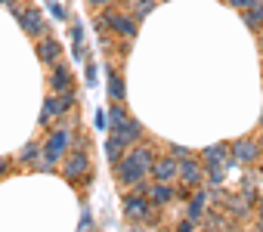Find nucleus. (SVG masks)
Returning a JSON list of instances; mask_svg holds the SVG:
<instances>
[{
  "instance_id": "obj_1",
  "label": "nucleus",
  "mask_w": 263,
  "mask_h": 232,
  "mask_svg": "<svg viewBox=\"0 0 263 232\" xmlns=\"http://www.w3.org/2000/svg\"><path fill=\"white\" fill-rule=\"evenodd\" d=\"M152 164H155V152L146 149V146H140V149L130 152V155H124L115 164V170H118V180L124 186H137L140 180H146L152 173Z\"/></svg>"
},
{
  "instance_id": "obj_2",
  "label": "nucleus",
  "mask_w": 263,
  "mask_h": 232,
  "mask_svg": "<svg viewBox=\"0 0 263 232\" xmlns=\"http://www.w3.org/2000/svg\"><path fill=\"white\" fill-rule=\"evenodd\" d=\"M124 214H127V220L130 223H143V220H149L152 217V198H146V195H130L127 201H124Z\"/></svg>"
},
{
  "instance_id": "obj_3",
  "label": "nucleus",
  "mask_w": 263,
  "mask_h": 232,
  "mask_svg": "<svg viewBox=\"0 0 263 232\" xmlns=\"http://www.w3.org/2000/svg\"><path fill=\"white\" fill-rule=\"evenodd\" d=\"M19 25L25 28V34H31V37H41V34H47L50 28H47V22H44V13L37 10V7H28V10H19Z\"/></svg>"
},
{
  "instance_id": "obj_4",
  "label": "nucleus",
  "mask_w": 263,
  "mask_h": 232,
  "mask_svg": "<svg viewBox=\"0 0 263 232\" xmlns=\"http://www.w3.org/2000/svg\"><path fill=\"white\" fill-rule=\"evenodd\" d=\"M71 102H74V93H71V90H65L62 96H50V99L44 102V111H41V124H50L56 114H65V111L71 108Z\"/></svg>"
},
{
  "instance_id": "obj_5",
  "label": "nucleus",
  "mask_w": 263,
  "mask_h": 232,
  "mask_svg": "<svg viewBox=\"0 0 263 232\" xmlns=\"http://www.w3.org/2000/svg\"><path fill=\"white\" fill-rule=\"evenodd\" d=\"M152 177H155V183H171V180H177V177H180V158H174V155L155 158Z\"/></svg>"
},
{
  "instance_id": "obj_6",
  "label": "nucleus",
  "mask_w": 263,
  "mask_h": 232,
  "mask_svg": "<svg viewBox=\"0 0 263 232\" xmlns=\"http://www.w3.org/2000/svg\"><path fill=\"white\" fill-rule=\"evenodd\" d=\"M68 140H71V133H68V130H53V133H50V140H47V146H44V155H47V161H50V164H56V161L65 155Z\"/></svg>"
},
{
  "instance_id": "obj_7",
  "label": "nucleus",
  "mask_w": 263,
  "mask_h": 232,
  "mask_svg": "<svg viewBox=\"0 0 263 232\" xmlns=\"http://www.w3.org/2000/svg\"><path fill=\"white\" fill-rule=\"evenodd\" d=\"M257 158H260V146H257V143H251V140L232 143V161H235V164H251V161H257Z\"/></svg>"
},
{
  "instance_id": "obj_8",
  "label": "nucleus",
  "mask_w": 263,
  "mask_h": 232,
  "mask_svg": "<svg viewBox=\"0 0 263 232\" xmlns=\"http://www.w3.org/2000/svg\"><path fill=\"white\" fill-rule=\"evenodd\" d=\"M105 25L111 31H118L121 37H137V22L127 19V16H121V13H105Z\"/></svg>"
},
{
  "instance_id": "obj_9",
  "label": "nucleus",
  "mask_w": 263,
  "mask_h": 232,
  "mask_svg": "<svg viewBox=\"0 0 263 232\" xmlns=\"http://www.w3.org/2000/svg\"><path fill=\"white\" fill-rule=\"evenodd\" d=\"M87 170H90V158H87L84 152H71L68 161L62 164V173H65L68 180H78V177H84Z\"/></svg>"
},
{
  "instance_id": "obj_10",
  "label": "nucleus",
  "mask_w": 263,
  "mask_h": 232,
  "mask_svg": "<svg viewBox=\"0 0 263 232\" xmlns=\"http://www.w3.org/2000/svg\"><path fill=\"white\" fill-rule=\"evenodd\" d=\"M180 180H183L186 186H198V183L204 180L201 164H195L192 158H183V161H180Z\"/></svg>"
},
{
  "instance_id": "obj_11",
  "label": "nucleus",
  "mask_w": 263,
  "mask_h": 232,
  "mask_svg": "<svg viewBox=\"0 0 263 232\" xmlns=\"http://www.w3.org/2000/svg\"><path fill=\"white\" fill-rule=\"evenodd\" d=\"M115 133H118V137H121V140L130 146V143H137V140L143 137V124H140L137 118H127V121H124V124L115 130Z\"/></svg>"
},
{
  "instance_id": "obj_12",
  "label": "nucleus",
  "mask_w": 263,
  "mask_h": 232,
  "mask_svg": "<svg viewBox=\"0 0 263 232\" xmlns=\"http://www.w3.org/2000/svg\"><path fill=\"white\" fill-rule=\"evenodd\" d=\"M149 198H152L155 207L171 204V201H174V189H171V183H155V189H149Z\"/></svg>"
},
{
  "instance_id": "obj_13",
  "label": "nucleus",
  "mask_w": 263,
  "mask_h": 232,
  "mask_svg": "<svg viewBox=\"0 0 263 232\" xmlns=\"http://www.w3.org/2000/svg\"><path fill=\"white\" fill-rule=\"evenodd\" d=\"M59 53H62V47H59L56 41H50V37H44V41L37 44V56H41L44 62H56Z\"/></svg>"
},
{
  "instance_id": "obj_14",
  "label": "nucleus",
  "mask_w": 263,
  "mask_h": 232,
  "mask_svg": "<svg viewBox=\"0 0 263 232\" xmlns=\"http://www.w3.org/2000/svg\"><path fill=\"white\" fill-rule=\"evenodd\" d=\"M124 146H127V143H124L118 133H115V137H108V140H105V158H108L111 164H118V161L124 158V155H121V152H124Z\"/></svg>"
},
{
  "instance_id": "obj_15",
  "label": "nucleus",
  "mask_w": 263,
  "mask_h": 232,
  "mask_svg": "<svg viewBox=\"0 0 263 232\" xmlns=\"http://www.w3.org/2000/svg\"><path fill=\"white\" fill-rule=\"evenodd\" d=\"M245 25L248 28H263V0H257V4L251 7V10H245Z\"/></svg>"
},
{
  "instance_id": "obj_16",
  "label": "nucleus",
  "mask_w": 263,
  "mask_h": 232,
  "mask_svg": "<svg viewBox=\"0 0 263 232\" xmlns=\"http://www.w3.org/2000/svg\"><path fill=\"white\" fill-rule=\"evenodd\" d=\"M50 84H53V90H56V93H65V90H68V84H71L68 68H65V65H56V68H53V81H50Z\"/></svg>"
},
{
  "instance_id": "obj_17",
  "label": "nucleus",
  "mask_w": 263,
  "mask_h": 232,
  "mask_svg": "<svg viewBox=\"0 0 263 232\" xmlns=\"http://www.w3.org/2000/svg\"><path fill=\"white\" fill-rule=\"evenodd\" d=\"M108 96L111 99H124V78L118 74V71H108Z\"/></svg>"
},
{
  "instance_id": "obj_18",
  "label": "nucleus",
  "mask_w": 263,
  "mask_h": 232,
  "mask_svg": "<svg viewBox=\"0 0 263 232\" xmlns=\"http://www.w3.org/2000/svg\"><path fill=\"white\" fill-rule=\"evenodd\" d=\"M226 149H229V146H223V143L208 146V149H204V161H208V164H223V161H226Z\"/></svg>"
},
{
  "instance_id": "obj_19",
  "label": "nucleus",
  "mask_w": 263,
  "mask_h": 232,
  "mask_svg": "<svg viewBox=\"0 0 263 232\" xmlns=\"http://www.w3.org/2000/svg\"><path fill=\"white\" fill-rule=\"evenodd\" d=\"M124 121H127V111H124V105H121V102L115 99V105L108 108V124H111V130H118V127H121Z\"/></svg>"
},
{
  "instance_id": "obj_20",
  "label": "nucleus",
  "mask_w": 263,
  "mask_h": 232,
  "mask_svg": "<svg viewBox=\"0 0 263 232\" xmlns=\"http://www.w3.org/2000/svg\"><path fill=\"white\" fill-rule=\"evenodd\" d=\"M186 210H189V217H192V220H198V217H201V210H204V195H195V198L189 201V207H186Z\"/></svg>"
},
{
  "instance_id": "obj_21",
  "label": "nucleus",
  "mask_w": 263,
  "mask_h": 232,
  "mask_svg": "<svg viewBox=\"0 0 263 232\" xmlns=\"http://www.w3.org/2000/svg\"><path fill=\"white\" fill-rule=\"evenodd\" d=\"M208 183L211 186H220L223 183V167L220 164H208Z\"/></svg>"
},
{
  "instance_id": "obj_22",
  "label": "nucleus",
  "mask_w": 263,
  "mask_h": 232,
  "mask_svg": "<svg viewBox=\"0 0 263 232\" xmlns=\"http://www.w3.org/2000/svg\"><path fill=\"white\" fill-rule=\"evenodd\" d=\"M134 7H137V16L146 19V16L152 13V7H155V0H134Z\"/></svg>"
},
{
  "instance_id": "obj_23",
  "label": "nucleus",
  "mask_w": 263,
  "mask_h": 232,
  "mask_svg": "<svg viewBox=\"0 0 263 232\" xmlns=\"http://www.w3.org/2000/svg\"><path fill=\"white\" fill-rule=\"evenodd\" d=\"M37 152H41V146H37V143H28V146L19 152V161H34V158H37Z\"/></svg>"
},
{
  "instance_id": "obj_24",
  "label": "nucleus",
  "mask_w": 263,
  "mask_h": 232,
  "mask_svg": "<svg viewBox=\"0 0 263 232\" xmlns=\"http://www.w3.org/2000/svg\"><path fill=\"white\" fill-rule=\"evenodd\" d=\"M84 74H87V87H96V65L93 62L84 65Z\"/></svg>"
},
{
  "instance_id": "obj_25",
  "label": "nucleus",
  "mask_w": 263,
  "mask_h": 232,
  "mask_svg": "<svg viewBox=\"0 0 263 232\" xmlns=\"http://www.w3.org/2000/svg\"><path fill=\"white\" fill-rule=\"evenodd\" d=\"M171 152H174V158H180V161H183V158H192V152L183 149V146H171Z\"/></svg>"
},
{
  "instance_id": "obj_26",
  "label": "nucleus",
  "mask_w": 263,
  "mask_h": 232,
  "mask_svg": "<svg viewBox=\"0 0 263 232\" xmlns=\"http://www.w3.org/2000/svg\"><path fill=\"white\" fill-rule=\"evenodd\" d=\"M257 0H229V7H238V10H251Z\"/></svg>"
},
{
  "instance_id": "obj_27",
  "label": "nucleus",
  "mask_w": 263,
  "mask_h": 232,
  "mask_svg": "<svg viewBox=\"0 0 263 232\" xmlns=\"http://www.w3.org/2000/svg\"><path fill=\"white\" fill-rule=\"evenodd\" d=\"M50 13H53V19H59V22L65 19V10H62L59 4H50Z\"/></svg>"
},
{
  "instance_id": "obj_28",
  "label": "nucleus",
  "mask_w": 263,
  "mask_h": 232,
  "mask_svg": "<svg viewBox=\"0 0 263 232\" xmlns=\"http://www.w3.org/2000/svg\"><path fill=\"white\" fill-rule=\"evenodd\" d=\"M192 229H195V220H192V217H189V220H183V223H180V232H192Z\"/></svg>"
},
{
  "instance_id": "obj_29",
  "label": "nucleus",
  "mask_w": 263,
  "mask_h": 232,
  "mask_svg": "<svg viewBox=\"0 0 263 232\" xmlns=\"http://www.w3.org/2000/svg\"><path fill=\"white\" fill-rule=\"evenodd\" d=\"M105 124H108V121H105V114L99 111V114H96V127H99V130H105Z\"/></svg>"
},
{
  "instance_id": "obj_30",
  "label": "nucleus",
  "mask_w": 263,
  "mask_h": 232,
  "mask_svg": "<svg viewBox=\"0 0 263 232\" xmlns=\"http://www.w3.org/2000/svg\"><path fill=\"white\" fill-rule=\"evenodd\" d=\"M4 167H7V161H4V158H0V173H4Z\"/></svg>"
},
{
  "instance_id": "obj_31",
  "label": "nucleus",
  "mask_w": 263,
  "mask_h": 232,
  "mask_svg": "<svg viewBox=\"0 0 263 232\" xmlns=\"http://www.w3.org/2000/svg\"><path fill=\"white\" fill-rule=\"evenodd\" d=\"M260 217H263V198H260Z\"/></svg>"
},
{
  "instance_id": "obj_32",
  "label": "nucleus",
  "mask_w": 263,
  "mask_h": 232,
  "mask_svg": "<svg viewBox=\"0 0 263 232\" xmlns=\"http://www.w3.org/2000/svg\"><path fill=\"white\" fill-rule=\"evenodd\" d=\"M93 4H105V0H93Z\"/></svg>"
},
{
  "instance_id": "obj_33",
  "label": "nucleus",
  "mask_w": 263,
  "mask_h": 232,
  "mask_svg": "<svg viewBox=\"0 0 263 232\" xmlns=\"http://www.w3.org/2000/svg\"><path fill=\"white\" fill-rule=\"evenodd\" d=\"M260 124H263V111H260Z\"/></svg>"
},
{
  "instance_id": "obj_34",
  "label": "nucleus",
  "mask_w": 263,
  "mask_h": 232,
  "mask_svg": "<svg viewBox=\"0 0 263 232\" xmlns=\"http://www.w3.org/2000/svg\"><path fill=\"white\" fill-rule=\"evenodd\" d=\"M260 50H263V37H260Z\"/></svg>"
},
{
  "instance_id": "obj_35",
  "label": "nucleus",
  "mask_w": 263,
  "mask_h": 232,
  "mask_svg": "<svg viewBox=\"0 0 263 232\" xmlns=\"http://www.w3.org/2000/svg\"><path fill=\"white\" fill-rule=\"evenodd\" d=\"M260 149H263V143H260Z\"/></svg>"
}]
</instances>
